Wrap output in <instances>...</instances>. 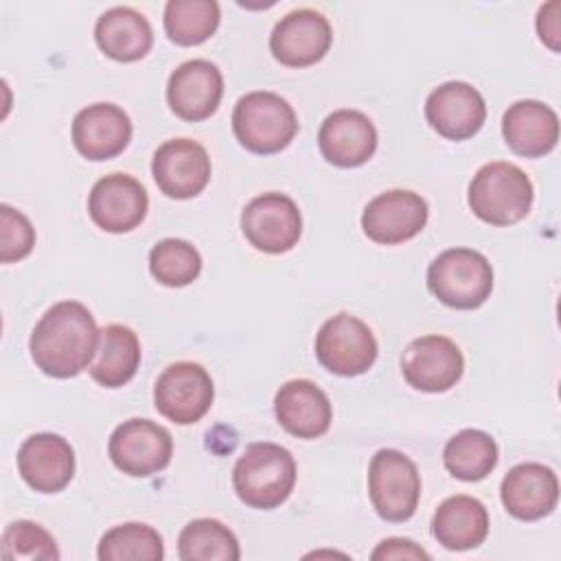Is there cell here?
I'll list each match as a JSON object with an SVG mask.
<instances>
[{"mask_svg": "<svg viewBox=\"0 0 561 561\" xmlns=\"http://www.w3.org/2000/svg\"><path fill=\"white\" fill-rule=\"evenodd\" d=\"M224 96V77L208 59H188L180 64L167 83L171 112L188 123L206 121L217 112Z\"/></svg>", "mask_w": 561, "mask_h": 561, "instance_id": "cell-16", "label": "cell"}, {"mask_svg": "<svg viewBox=\"0 0 561 561\" xmlns=\"http://www.w3.org/2000/svg\"><path fill=\"white\" fill-rule=\"evenodd\" d=\"M379 346L364 320L351 313L329 318L316 335V357L333 375H364L377 359Z\"/></svg>", "mask_w": 561, "mask_h": 561, "instance_id": "cell-7", "label": "cell"}, {"mask_svg": "<svg viewBox=\"0 0 561 561\" xmlns=\"http://www.w3.org/2000/svg\"><path fill=\"white\" fill-rule=\"evenodd\" d=\"M131 140V121L114 103H92L77 112L72 121V142L77 151L94 162L116 158Z\"/></svg>", "mask_w": 561, "mask_h": 561, "instance_id": "cell-19", "label": "cell"}, {"mask_svg": "<svg viewBox=\"0 0 561 561\" xmlns=\"http://www.w3.org/2000/svg\"><path fill=\"white\" fill-rule=\"evenodd\" d=\"M213 399V379L206 368L195 362L167 366L153 386L156 410L178 425L197 423L210 410Z\"/></svg>", "mask_w": 561, "mask_h": 561, "instance_id": "cell-8", "label": "cell"}, {"mask_svg": "<svg viewBox=\"0 0 561 561\" xmlns=\"http://www.w3.org/2000/svg\"><path fill=\"white\" fill-rule=\"evenodd\" d=\"M107 451L116 469L134 478H147L171 462L173 438L167 427L149 419H129L112 432Z\"/></svg>", "mask_w": 561, "mask_h": 561, "instance_id": "cell-9", "label": "cell"}, {"mask_svg": "<svg viewBox=\"0 0 561 561\" xmlns=\"http://www.w3.org/2000/svg\"><path fill=\"white\" fill-rule=\"evenodd\" d=\"M274 414L296 438H320L329 432L333 408L327 392L309 379L285 381L274 397Z\"/></svg>", "mask_w": 561, "mask_h": 561, "instance_id": "cell-22", "label": "cell"}, {"mask_svg": "<svg viewBox=\"0 0 561 561\" xmlns=\"http://www.w3.org/2000/svg\"><path fill=\"white\" fill-rule=\"evenodd\" d=\"M427 202L405 188H392L373 197L362 213L364 234L381 245H397L416 237L427 224Z\"/></svg>", "mask_w": 561, "mask_h": 561, "instance_id": "cell-11", "label": "cell"}, {"mask_svg": "<svg viewBox=\"0 0 561 561\" xmlns=\"http://www.w3.org/2000/svg\"><path fill=\"white\" fill-rule=\"evenodd\" d=\"M425 118L447 140H467L480 131L486 118L482 94L465 81H447L434 88L425 101Z\"/></svg>", "mask_w": 561, "mask_h": 561, "instance_id": "cell-17", "label": "cell"}, {"mask_svg": "<svg viewBox=\"0 0 561 561\" xmlns=\"http://www.w3.org/2000/svg\"><path fill=\"white\" fill-rule=\"evenodd\" d=\"M445 469L465 482L484 480L497 465V445L482 430H460L443 449Z\"/></svg>", "mask_w": 561, "mask_h": 561, "instance_id": "cell-27", "label": "cell"}, {"mask_svg": "<svg viewBox=\"0 0 561 561\" xmlns=\"http://www.w3.org/2000/svg\"><path fill=\"white\" fill-rule=\"evenodd\" d=\"M502 134L517 156L541 158L557 147L559 116L550 105L524 99L504 112Z\"/></svg>", "mask_w": 561, "mask_h": 561, "instance_id": "cell-23", "label": "cell"}, {"mask_svg": "<svg viewBox=\"0 0 561 561\" xmlns=\"http://www.w3.org/2000/svg\"><path fill=\"white\" fill-rule=\"evenodd\" d=\"M370 559H430V552H425L421 546H416L412 539L403 537H390L383 539L370 554Z\"/></svg>", "mask_w": 561, "mask_h": 561, "instance_id": "cell-34", "label": "cell"}, {"mask_svg": "<svg viewBox=\"0 0 561 561\" xmlns=\"http://www.w3.org/2000/svg\"><path fill=\"white\" fill-rule=\"evenodd\" d=\"M469 208L491 226L522 221L533 206V182L513 162H489L469 182Z\"/></svg>", "mask_w": 561, "mask_h": 561, "instance_id": "cell-3", "label": "cell"}, {"mask_svg": "<svg viewBox=\"0 0 561 561\" xmlns=\"http://www.w3.org/2000/svg\"><path fill=\"white\" fill-rule=\"evenodd\" d=\"M96 342L99 329L90 309L77 300H61L35 324L28 351L44 375L68 379L90 366Z\"/></svg>", "mask_w": 561, "mask_h": 561, "instance_id": "cell-1", "label": "cell"}, {"mask_svg": "<svg viewBox=\"0 0 561 561\" xmlns=\"http://www.w3.org/2000/svg\"><path fill=\"white\" fill-rule=\"evenodd\" d=\"M318 147L322 158L335 167H362L377 149V129L357 110H335L320 125Z\"/></svg>", "mask_w": 561, "mask_h": 561, "instance_id": "cell-20", "label": "cell"}, {"mask_svg": "<svg viewBox=\"0 0 561 561\" xmlns=\"http://www.w3.org/2000/svg\"><path fill=\"white\" fill-rule=\"evenodd\" d=\"M462 370L465 357L456 342L445 335L416 337L401 355L403 379L423 392H445L454 388Z\"/></svg>", "mask_w": 561, "mask_h": 561, "instance_id": "cell-12", "label": "cell"}, {"mask_svg": "<svg viewBox=\"0 0 561 561\" xmlns=\"http://www.w3.org/2000/svg\"><path fill=\"white\" fill-rule=\"evenodd\" d=\"M96 557L101 561H160L164 557V543L156 528L127 522L110 528L101 537Z\"/></svg>", "mask_w": 561, "mask_h": 561, "instance_id": "cell-30", "label": "cell"}, {"mask_svg": "<svg viewBox=\"0 0 561 561\" xmlns=\"http://www.w3.org/2000/svg\"><path fill=\"white\" fill-rule=\"evenodd\" d=\"M427 287L451 309H478L493 291V267L478 250L449 248L430 263Z\"/></svg>", "mask_w": 561, "mask_h": 561, "instance_id": "cell-5", "label": "cell"}, {"mask_svg": "<svg viewBox=\"0 0 561 561\" xmlns=\"http://www.w3.org/2000/svg\"><path fill=\"white\" fill-rule=\"evenodd\" d=\"M559 9L561 2L552 0L548 4H543L537 13V33L539 39L554 53H559Z\"/></svg>", "mask_w": 561, "mask_h": 561, "instance_id": "cell-35", "label": "cell"}, {"mask_svg": "<svg viewBox=\"0 0 561 561\" xmlns=\"http://www.w3.org/2000/svg\"><path fill=\"white\" fill-rule=\"evenodd\" d=\"M149 197L145 186L127 173H110L101 178L88 197L90 219L105 232H129L138 228L147 215Z\"/></svg>", "mask_w": 561, "mask_h": 561, "instance_id": "cell-15", "label": "cell"}, {"mask_svg": "<svg viewBox=\"0 0 561 561\" xmlns=\"http://www.w3.org/2000/svg\"><path fill=\"white\" fill-rule=\"evenodd\" d=\"M241 230L256 250L283 254L298 243L302 217L296 202L285 193H263L245 204Z\"/></svg>", "mask_w": 561, "mask_h": 561, "instance_id": "cell-10", "label": "cell"}, {"mask_svg": "<svg viewBox=\"0 0 561 561\" xmlns=\"http://www.w3.org/2000/svg\"><path fill=\"white\" fill-rule=\"evenodd\" d=\"M331 42V24L320 11L296 9L276 22L270 35V50L283 66L305 68L320 61Z\"/></svg>", "mask_w": 561, "mask_h": 561, "instance_id": "cell-13", "label": "cell"}, {"mask_svg": "<svg viewBox=\"0 0 561 561\" xmlns=\"http://www.w3.org/2000/svg\"><path fill=\"white\" fill-rule=\"evenodd\" d=\"M296 460L289 449L276 443H252L239 456L232 469L237 497L259 511L280 506L294 491Z\"/></svg>", "mask_w": 561, "mask_h": 561, "instance_id": "cell-2", "label": "cell"}, {"mask_svg": "<svg viewBox=\"0 0 561 561\" xmlns=\"http://www.w3.org/2000/svg\"><path fill=\"white\" fill-rule=\"evenodd\" d=\"M149 272L167 287H184L199 276L202 256L184 239H162L149 252Z\"/></svg>", "mask_w": 561, "mask_h": 561, "instance_id": "cell-31", "label": "cell"}, {"mask_svg": "<svg viewBox=\"0 0 561 561\" xmlns=\"http://www.w3.org/2000/svg\"><path fill=\"white\" fill-rule=\"evenodd\" d=\"M221 11L215 0H169L164 7V31L178 46H197L219 26Z\"/></svg>", "mask_w": 561, "mask_h": 561, "instance_id": "cell-29", "label": "cell"}, {"mask_svg": "<svg viewBox=\"0 0 561 561\" xmlns=\"http://www.w3.org/2000/svg\"><path fill=\"white\" fill-rule=\"evenodd\" d=\"M96 46L116 61H138L153 46L149 20L131 7H112L94 24Z\"/></svg>", "mask_w": 561, "mask_h": 561, "instance_id": "cell-25", "label": "cell"}, {"mask_svg": "<svg viewBox=\"0 0 561 561\" xmlns=\"http://www.w3.org/2000/svg\"><path fill=\"white\" fill-rule=\"evenodd\" d=\"M151 173L167 197L191 199L199 195L210 180V158L199 142L173 138L156 149Z\"/></svg>", "mask_w": 561, "mask_h": 561, "instance_id": "cell-14", "label": "cell"}, {"mask_svg": "<svg viewBox=\"0 0 561 561\" xmlns=\"http://www.w3.org/2000/svg\"><path fill=\"white\" fill-rule=\"evenodd\" d=\"M232 131L248 151L270 156L294 140L298 134V116L280 94L256 90L237 101L232 110Z\"/></svg>", "mask_w": 561, "mask_h": 561, "instance_id": "cell-4", "label": "cell"}, {"mask_svg": "<svg viewBox=\"0 0 561 561\" xmlns=\"http://www.w3.org/2000/svg\"><path fill=\"white\" fill-rule=\"evenodd\" d=\"M432 535L447 550L478 548L489 535V511L478 497L451 495L438 504Z\"/></svg>", "mask_w": 561, "mask_h": 561, "instance_id": "cell-24", "label": "cell"}, {"mask_svg": "<svg viewBox=\"0 0 561 561\" xmlns=\"http://www.w3.org/2000/svg\"><path fill=\"white\" fill-rule=\"evenodd\" d=\"M178 554L182 561H237L241 550L228 526L213 517H199L182 528Z\"/></svg>", "mask_w": 561, "mask_h": 561, "instance_id": "cell-28", "label": "cell"}, {"mask_svg": "<svg viewBox=\"0 0 561 561\" xmlns=\"http://www.w3.org/2000/svg\"><path fill=\"white\" fill-rule=\"evenodd\" d=\"M0 226V261L13 263L28 256L35 245V228L28 217L9 204H2Z\"/></svg>", "mask_w": 561, "mask_h": 561, "instance_id": "cell-33", "label": "cell"}, {"mask_svg": "<svg viewBox=\"0 0 561 561\" xmlns=\"http://www.w3.org/2000/svg\"><path fill=\"white\" fill-rule=\"evenodd\" d=\"M368 495L381 519H410L421 497L416 465L399 449H379L368 465Z\"/></svg>", "mask_w": 561, "mask_h": 561, "instance_id": "cell-6", "label": "cell"}, {"mask_svg": "<svg viewBox=\"0 0 561 561\" xmlns=\"http://www.w3.org/2000/svg\"><path fill=\"white\" fill-rule=\"evenodd\" d=\"M500 497L515 519L537 522L557 508V473L541 462L515 465L502 480Z\"/></svg>", "mask_w": 561, "mask_h": 561, "instance_id": "cell-21", "label": "cell"}, {"mask_svg": "<svg viewBox=\"0 0 561 561\" xmlns=\"http://www.w3.org/2000/svg\"><path fill=\"white\" fill-rule=\"evenodd\" d=\"M18 471L33 491L59 493L75 476V449L59 434H33L18 449Z\"/></svg>", "mask_w": 561, "mask_h": 561, "instance_id": "cell-18", "label": "cell"}, {"mask_svg": "<svg viewBox=\"0 0 561 561\" xmlns=\"http://www.w3.org/2000/svg\"><path fill=\"white\" fill-rule=\"evenodd\" d=\"M140 366L138 335L125 324H107L99 331L94 357L88 366L90 377L103 388H121Z\"/></svg>", "mask_w": 561, "mask_h": 561, "instance_id": "cell-26", "label": "cell"}, {"mask_svg": "<svg viewBox=\"0 0 561 561\" xmlns=\"http://www.w3.org/2000/svg\"><path fill=\"white\" fill-rule=\"evenodd\" d=\"M2 557L9 561H57L59 550L55 537L39 524L18 519L7 524L2 533Z\"/></svg>", "mask_w": 561, "mask_h": 561, "instance_id": "cell-32", "label": "cell"}]
</instances>
